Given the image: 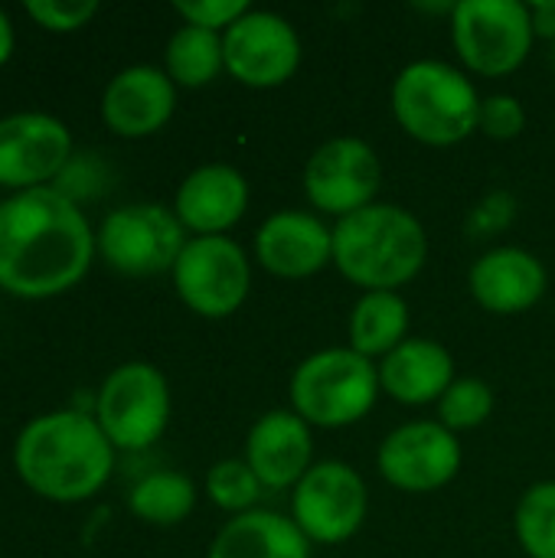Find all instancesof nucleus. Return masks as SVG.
<instances>
[{
  "label": "nucleus",
  "mask_w": 555,
  "mask_h": 558,
  "mask_svg": "<svg viewBox=\"0 0 555 558\" xmlns=\"http://www.w3.org/2000/svg\"><path fill=\"white\" fill-rule=\"evenodd\" d=\"M530 16H533L536 36H555V3H536V7H530Z\"/></svg>",
  "instance_id": "32"
},
{
  "label": "nucleus",
  "mask_w": 555,
  "mask_h": 558,
  "mask_svg": "<svg viewBox=\"0 0 555 558\" xmlns=\"http://www.w3.org/2000/svg\"><path fill=\"white\" fill-rule=\"evenodd\" d=\"M425 258V226L402 206L373 203L334 226V265L363 294L396 291L415 281Z\"/></svg>",
  "instance_id": "3"
},
{
  "label": "nucleus",
  "mask_w": 555,
  "mask_h": 558,
  "mask_svg": "<svg viewBox=\"0 0 555 558\" xmlns=\"http://www.w3.org/2000/svg\"><path fill=\"white\" fill-rule=\"evenodd\" d=\"M128 507L137 520L150 526H177L183 523L196 507V487L190 477L177 471H157L147 474L128 497Z\"/></svg>",
  "instance_id": "24"
},
{
  "label": "nucleus",
  "mask_w": 555,
  "mask_h": 558,
  "mask_svg": "<svg viewBox=\"0 0 555 558\" xmlns=\"http://www.w3.org/2000/svg\"><path fill=\"white\" fill-rule=\"evenodd\" d=\"M379 392V366L350 347L317 350L291 373V409L311 428L357 425L373 412Z\"/></svg>",
  "instance_id": "5"
},
{
  "label": "nucleus",
  "mask_w": 555,
  "mask_h": 558,
  "mask_svg": "<svg viewBox=\"0 0 555 558\" xmlns=\"http://www.w3.org/2000/svg\"><path fill=\"white\" fill-rule=\"evenodd\" d=\"M245 464L255 471L265 490L298 487L314 468L311 425L294 409L265 412L245 438Z\"/></svg>",
  "instance_id": "16"
},
{
  "label": "nucleus",
  "mask_w": 555,
  "mask_h": 558,
  "mask_svg": "<svg viewBox=\"0 0 555 558\" xmlns=\"http://www.w3.org/2000/svg\"><path fill=\"white\" fill-rule=\"evenodd\" d=\"M16 474L29 490L56 504L95 497L114 468V445L101 425L75 409L33 418L13 448Z\"/></svg>",
  "instance_id": "2"
},
{
  "label": "nucleus",
  "mask_w": 555,
  "mask_h": 558,
  "mask_svg": "<svg viewBox=\"0 0 555 558\" xmlns=\"http://www.w3.org/2000/svg\"><path fill=\"white\" fill-rule=\"evenodd\" d=\"M455 383V356L429 337H409L379 363V389L402 405L438 402Z\"/></svg>",
  "instance_id": "20"
},
{
  "label": "nucleus",
  "mask_w": 555,
  "mask_h": 558,
  "mask_svg": "<svg viewBox=\"0 0 555 558\" xmlns=\"http://www.w3.org/2000/svg\"><path fill=\"white\" fill-rule=\"evenodd\" d=\"M255 262L275 278H311L334 265V229L304 209H278L255 232Z\"/></svg>",
  "instance_id": "15"
},
{
  "label": "nucleus",
  "mask_w": 555,
  "mask_h": 558,
  "mask_svg": "<svg viewBox=\"0 0 555 558\" xmlns=\"http://www.w3.org/2000/svg\"><path fill=\"white\" fill-rule=\"evenodd\" d=\"M527 128V108L517 95H491L481 101L478 131H484L494 141H514Z\"/></svg>",
  "instance_id": "28"
},
{
  "label": "nucleus",
  "mask_w": 555,
  "mask_h": 558,
  "mask_svg": "<svg viewBox=\"0 0 555 558\" xmlns=\"http://www.w3.org/2000/svg\"><path fill=\"white\" fill-rule=\"evenodd\" d=\"M370 513L363 477L343 461H317L291 494V520L317 546H340L360 533Z\"/></svg>",
  "instance_id": "10"
},
{
  "label": "nucleus",
  "mask_w": 555,
  "mask_h": 558,
  "mask_svg": "<svg viewBox=\"0 0 555 558\" xmlns=\"http://www.w3.org/2000/svg\"><path fill=\"white\" fill-rule=\"evenodd\" d=\"M10 52H13V26H10L7 13L0 10V65L10 59Z\"/></svg>",
  "instance_id": "33"
},
{
  "label": "nucleus",
  "mask_w": 555,
  "mask_h": 558,
  "mask_svg": "<svg viewBox=\"0 0 555 558\" xmlns=\"http://www.w3.org/2000/svg\"><path fill=\"white\" fill-rule=\"evenodd\" d=\"M481 101L474 82L442 59L409 62L393 82V114L399 128L429 147L468 141L478 131Z\"/></svg>",
  "instance_id": "4"
},
{
  "label": "nucleus",
  "mask_w": 555,
  "mask_h": 558,
  "mask_svg": "<svg viewBox=\"0 0 555 558\" xmlns=\"http://www.w3.org/2000/svg\"><path fill=\"white\" fill-rule=\"evenodd\" d=\"M173 10L190 23V26H203L213 33H226L242 13H249L252 7L245 0H177Z\"/></svg>",
  "instance_id": "30"
},
{
  "label": "nucleus",
  "mask_w": 555,
  "mask_h": 558,
  "mask_svg": "<svg viewBox=\"0 0 555 558\" xmlns=\"http://www.w3.org/2000/svg\"><path fill=\"white\" fill-rule=\"evenodd\" d=\"M95 422L121 451L154 445L170 422V386L150 363L118 366L98 389Z\"/></svg>",
  "instance_id": "8"
},
{
  "label": "nucleus",
  "mask_w": 555,
  "mask_h": 558,
  "mask_svg": "<svg viewBox=\"0 0 555 558\" xmlns=\"http://www.w3.org/2000/svg\"><path fill=\"white\" fill-rule=\"evenodd\" d=\"M350 350L366 360H386L409 340V304L399 291H366L350 311Z\"/></svg>",
  "instance_id": "22"
},
{
  "label": "nucleus",
  "mask_w": 555,
  "mask_h": 558,
  "mask_svg": "<svg viewBox=\"0 0 555 558\" xmlns=\"http://www.w3.org/2000/svg\"><path fill=\"white\" fill-rule=\"evenodd\" d=\"M491 415H494V389L474 376L455 379L448 392L438 399V422L455 435L481 428Z\"/></svg>",
  "instance_id": "26"
},
{
  "label": "nucleus",
  "mask_w": 555,
  "mask_h": 558,
  "mask_svg": "<svg viewBox=\"0 0 555 558\" xmlns=\"http://www.w3.org/2000/svg\"><path fill=\"white\" fill-rule=\"evenodd\" d=\"M249 209V183L229 163L196 167L177 190L173 213L196 235H222Z\"/></svg>",
  "instance_id": "19"
},
{
  "label": "nucleus",
  "mask_w": 555,
  "mask_h": 558,
  "mask_svg": "<svg viewBox=\"0 0 555 558\" xmlns=\"http://www.w3.org/2000/svg\"><path fill=\"white\" fill-rule=\"evenodd\" d=\"M533 39V16L520 0H461L451 10V43L474 75L500 78L517 72Z\"/></svg>",
  "instance_id": "6"
},
{
  "label": "nucleus",
  "mask_w": 555,
  "mask_h": 558,
  "mask_svg": "<svg viewBox=\"0 0 555 558\" xmlns=\"http://www.w3.org/2000/svg\"><path fill=\"white\" fill-rule=\"evenodd\" d=\"M226 72L249 88H278L301 65L298 29L272 10H249L222 33Z\"/></svg>",
  "instance_id": "12"
},
{
  "label": "nucleus",
  "mask_w": 555,
  "mask_h": 558,
  "mask_svg": "<svg viewBox=\"0 0 555 558\" xmlns=\"http://www.w3.org/2000/svg\"><path fill=\"white\" fill-rule=\"evenodd\" d=\"M173 288L193 314L222 320L236 314L249 298V255L229 235H196L183 245L173 265Z\"/></svg>",
  "instance_id": "7"
},
{
  "label": "nucleus",
  "mask_w": 555,
  "mask_h": 558,
  "mask_svg": "<svg viewBox=\"0 0 555 558\" xmlns=\"http://www.w3.org/2000/svg\"><path fill=\"white\" fill-rule=\"evenodd\" d=\"M69 154V128L52 114L23 111L0 121V186H13L20 193L36 190L62 173Z\"/></svg>",
  "instance_id": "14"
},
{
  "label": "nucleus",
  "mask_w": 555,
  "mask_h": 558,
  "mask_svg": "<svg viewBox=\"0 0 555 558\" xmlns=\"http://www.w3.org/2000/svg\"><path fill=\"white\" fill-rule=\"evenodd\" d=\"M183 232L186 229L173 209L160 203H131L114 209L101 222L95 245L114 271L131 278H147V275L173 271L183 245L190 242Z\"/></svg>",
  "instance_id": "9"
},
{
  "label": "nucleus",
  "mask_w": 555,
  "mask_h": 558,
  "mask_svg": "<svg viewBox=\"0 0 555 558\" xmlns=\"http://www.w3.org/2000/svg\"><path fill=\"white\" fill-rule=\"evenodd\" d=\"M177 108V85L164 69L131 65L118 72L101 98L105 124L121 137H147L160 131Z\"/></svg>",
  "instance_id": "18"
},
{
  "label": "nucleus",
  "mask_w": 555,
  "mask_h": 558,
  "mask_svg": "<svg viewBox=\"0 0 555 558\" xmlns=\"http://www.w3.org/2000/svg\"><path fill=\"white\" fill-rule=\"evenodd\" d=\"M206 494L219 510H226L232 517H242V513L258 510L255 504L265 494V487H262V481L255 477V471L245 461L226 458V461L213 464V471L206 477Z\"/></svg>",
  "instance_id": "27"
},
{
  "label": "nucleus",
  "mask_w": 555,
  "mask_h": 558,
  "mask_svg": "<svg viewBox=\"0 0 555 558\" xmlns=\"http://www.w3.org/2000/svg\"><path fill=\"white\" fill-rule=\"evenodd\" d=\"M474 301L491 314H523L536 307L546 294V265L517 245H500L484 252L468 275Z\"/></svg>",
  "instance_id": "17"
},
{
  "label": "nucleus",
  "mask_w": 555,
  "mask_h": 558,
  "mask_svg": "<svg viewBox=\"0 0 555 558\" xmlns=\"http://www.w3.org/2000/svg\"><path fill=\"white\" fill-rule=\"evenodd\" d=\"M226 69L222 56V33L203 26H180L167 43V75L173 85L203 88Z\"/></svg>",
  "instance_id": "23"
},
{
  "label": "nucleus",
  "mask_w": 555,
  "mask_h": 558,
  "mask_svg": "<svg viewBox=\"0 0 555 558\" xmlns=\"http://www.w3.org/2000/svg\"><path fill=\"white\" fill-rule=\"evenodd\" d=\"M517 543L530 558H555V481L533 484L514 513Z\"/></svg>",
  "instance_id": "25"
},
{
  "label": "nucleus",
  "mask_w": 555,
  "mask_h": 558,
  "mask_svg": "<svg viewBox=\"0 0 555 558\" xmlns=\"http://www.w3.org/2000/svg\"><path fill=\"white\" fill-rule=\"evenodd\" d=\"M95 252L82 209L49 186L0 203V288L16 298H56L75 288Z\"/></svg>",
  "instance_id": "1"
},
{
  "label": "nucleus",
  "mask_w": 555,
  "mask_h": 558,
  "mask_svg": "<svg viewBox=\"0 0 555 558\" xmlns=\"http://www.w3.org/2000/svg\"><path fill=\"white\" fill-rule=\"evenodd\" d=\"M461 441L442 422H406L389 432L376 451L386 484L406 494H432L448 487L461 471Z\"/></svg>",
  "instance_id": "13"
},
{
  "label": "nucleus",
  "mask_w": 555,
  "mask_h": 558,
  "mask_svg": "<svg viewBox=\"0 0 555 558\" xmlns=\"http://www.w3.org/2000/svg\"><path fill=\"white\" fill-rule=\"evenodd\" d=\"M510 216H514V199H510L507 193H494V196H487V199L474 209L471 226H474L478 232H494V229H504V226L510 222Z\"/></svg>",
  "instance_id": "31"
},
{
  "label": "nucleus",
  "mask_w": 555,
  "mask_h": 558,
  "mask_svg": "<svg viewBox=\"0 0 555 558\" xmlns=\"http://www.w3.org/2000/svg\"><path fill=\"white\" fill-rule=\"evenodd\" d=\"M26 13L52 33H72L98 13V3L95 0H29Z\"/></svg>",
  "instance_id": "29"
},
{
  "label": "nucleus",
  "mask_w": 555,
  "mask_h": 558,
  "mask_svg": "<svg viewBox=\"0 0 555 558\" xmlns=\"http://www.w3.org/2000/svg\"><path fill=\"white\" fill-rule=\"evenodd\" d=\"M383 167L363 137L324 141L304 167V196L324 216L347 219L376 203Z\"/></svg>",
  "instance_id": "11"
},
{
  "label": "nucleus",
  "mask_w": 555,
  "mask_h": 558,
  "mask_svg": "<svg viewBox=\"0 0 555 558\" xmlns=\"http://www.w3.org/2000/svg\"><path fill=\"white\" fill-rule=\"evenodd\" d=\"M206 558H311V543L291 517L252 510L216 533Z\"/></svg>",
  "instance_id": "21"
}]
</instances>
